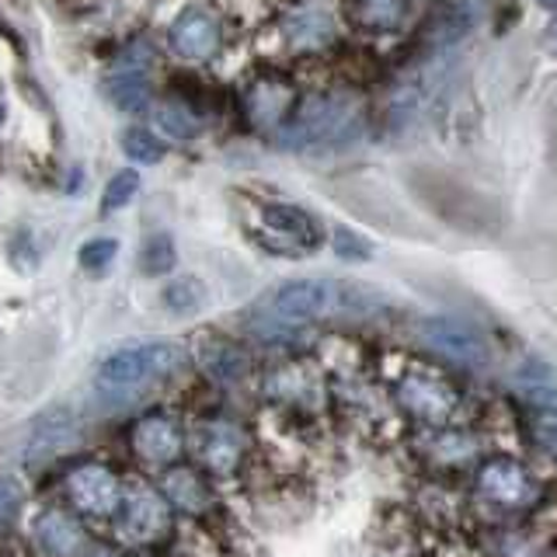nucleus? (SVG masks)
I'll use <instances>...</instances> for the list:
<instances>
[{"instance_id": "obj_1", "label": "nucleus", "mask_w": 557, "mask_h": 557, "mask_svg": "<svg viewBox=\"0 0 557 557\" xmlns=\"http://www.w3.org/2000/svg\"><path fill=\"white\" fill-rule=\"evenodd\" d=\"M391 300L380 289L366 283H348V278L310 275V278H286L261 293L248 310V331L261 342H283L300 335L313 321L327 318H370Z\"/></svg>"}, {"instance_id": "obj_2", "label": "nucleus", "mask_w": 557, "mask_h": 557, "mask_svg": "<svg viewBox=\"0 0 557 557\" xmlns=\"http://www.w3.org/2000/svg\"><path fill=\"white\" fill-rule=\"evenodd\" d=\"M376 376L387 387L408 432L449 429L474 422L478 405L446 366L411 352H391L376 362Z\"/></svg>"}, {"instance_id": "obj_3", "label": "nucleus", "mask_w": 557, "mask_h": 557, "mask_svg": "<svg viewBox=\"0 0 557 557\" xmlns=\"http://www.w3.org/2000/svg\"><path fill=\"white\" fill-rule=\"evenodd\" d=\"M547 484L536 470L509 449H492L463 484L470 522L481 527H519L544 502Z\"/></svg>"}, {"instance_id": "obj_4", "label": "nucleus", "mask_w": 557, "mask_h": 557, "mask_svg": "<svg viewBox=\"0 0 557 557\" xmlns=\"http://www.w3.org/2000/svg\"><path fill=\"white\" fill-rule=\"evenodd\" d=\"M405 453L422 474V481L432 484H467L474 467L487 457V435L481 425H449V429H429V432H408Z\"/></svg>"}, {"instance_id": "obj_5", "label": "nucleus", "mask_w": 557, "mask_h": 557, "mask_svg": "<svg viewBox=\"0 0 557 557\" xmlns=\"http://www.w3.org/2000/svg\"><path fill=\"white\" fill-rule=\"evenodd\" d=\"M359 133V104L348 95H318L307 98L283 126L278 144L289 150H321L348 144Z\"/></svg>"}, {"instance_id": "obj_6", "label": "nucleus", "mask_w": 557, "mask_h": 557, "mask_svg": "<svg viewBox=\"0 0 557 557\" xmlns=\"http://www.w3.org/2000/svg\"><path fill=\"white\" fill-rule=\"evenodd\" d=\"M188 362V352L178 342H144V345H126L112 352L98 370V391L104 394H122L147 387L153 380H164L178 373Z\"/></svg>"}, {"instance_id": "obj_7", "label": "nucleus", "mask_w": 557, "mask_h": 557, "mask_svg": "<svg viewBox=\"0 0 557 557\" xmlns=\"http://www.w3.org/2000/svg\"><path fill=\"white\" fill-rule=\"evenodd\" d=\"M196 457L213 481L240 478L258 457V435H251L234 418H206L196 429Z\"/></svg>"}, {"instance_id": "obj_8", "label": "nucleus", "mask_w": 557, "mask_h": 557, "mask_svg": "<svg viewBox=\"0 0 557 557\" xmlns=\"http://www.w3.org/2000/svg\"><path fill=\"white\" fill-rule=\"evenodd\" d=\"M258 226H261V234H258L261 248H269L275 255H289V258L318 251L324 240L321 220L293 202H261Z\"/></svg>"}, {"instance_id": "obj_9", "label": "nucleus", "mask_w": 557, "mask_h": 557, "mask_svg": "<svg viewBox=\"0 0 557 557\" xmlns=\"http://www.w3.org/2000/svg\"><path fill=\"white\" fill-rule=\"evenodd\" d=\"M174 530V509L153 484H133L126 487V502L115 516V533L126 544H161Z\"/></svg>"}, {"instance_id": "obj_10", "label": "nucleus", "mask_w": 557, "mask_h": 557, "mask_svg": "<svg viewBox=\"0 0 557 557\" xmlns=\"http://www.w3.org/2000/svg\"><path fill=\"white\" fill-rule=\"evenodd\" d=\"M70 505L81 516L91 519H115L122 512V502H126V484L115 474L109 463L98 460H84L66 474L63 481Z\"/></svg>"}, {"instance_id": "obj_11", "label": "nucleus", "mask_w": 557, "mask_h": 557, "mask_svg": "<svg viewBox=\"0 0 557 557\" xmlns=\"http://www.w3.org/2000/svg\"><path fill=\"white\" fill-rule=\"evenodd\" d=\"M129 446L133 453L144 463L150 467H174L182 463V453H185V429L174 414L164 411H150L144 414L139 422L129 429Z\"/></svg>"}, {"instance_id": "obj_12", "label": "nucleus", "mask_w": 557, "mask_h": 557, "mask_svg": "<svg viewBox=\"0 0 557 557\" xmlns=\"http://www.w3.org/2000/svg\"><path fill=\"white\" fill-rule=\"evenodd\" d=\"M161 495L168 498V505L174 512H182L188 519H209L220 505H216V487L213 478L206 474L202 467H191V463H174L168 467L161 481Z\"/></svg>"}, {"instance_id": "obj_13", "label": "nucleus", "mask_w": 557, "mask_h": 557, "mask_svg": "<svg viewBox=\"0 0 557 557\" xmlns=\"http://www.w3.org/2000/svg\"><path fill=\"white\" fill-rule=\"evenodd\" d=\"M196 362H199V370L209 380L220 383V387H237V383L255 376V359H251V352L240 342H234V338H220V335L199 338Z\"/></svg>"}, {"instance_id": "obj_14", "label": "nucleus", "mask_w": 557, "mask_h": 557, "mask_svg": "<svg viewBox=\"0 0 557 557\" xmlns=\"http://www.w3.org/2000/svg\"><path fill=\"white\" fill-rule=\"evenodd\" d=\"M422 338L435 348L440 356H446L457 366H478L484 362V342L460 321L449 318H432L422 324Z\"/></svg>"}, {"instance_id": "obj_15", "label": "nucleus", "mask_w": 557, "mask_h": 557, "mask_svg": "<svg viewBox=\"0 0 557 557\" xmlns=\"http://www.w3.org/2000/svg\"><path fill=\"white\" fill-rule=\"evenodd\" d=\"M171 46L182 52L185 60H209L220 49V25L216 17L202 8H188L178 14L171 28Z\"/></svg>"}, {"instance_id": "obj_16", "label": "nucleus", "mask_w": 557, "mask_h": 557, "mask_svg": "<svg viewBox=\"0 0 557 557\" xmlns=\"http://www.w3.org/2000/svg\"><path fill=\"white\" fill-rule=\"evenodd\" d=\"M35 536L49 557H77L84 550V530L70 512L49 509L35 522Z\"/></svg>"}, {"instance_id": "obj_17", "label": "nucleus", "mask_w": 557, "mask_h": 557, "mask_svg": "<svg viewBox=\"0 0 557 557\" xmlns=\"http://www.w3.org/2000/svg\"><path fill=\"white\" fill-rule=\"evenodd\" d=\"M74 443V418H70L63 408L42 414L39 422L32 425V435H28V457L32 460H42V457H52V453L66 449Z\"/></svg>"}, {"instance_id": "obj_18", "label": "nucleus", "mask_w": 557, "mask_h": 557, "mask_svg": "<svg viewBox=\"0 0 557 557\" xmlns=\"http://www.w3.org/2000/svg\"><path fill=\"white\" fill-rule=\"evenodd\" d=\"M286 39L296 49H321L335 39V17L321 8H304L286 17Z\"/></svg>"}, {"instance_id": "obj_19", "label": "nucleus", "mask_w": 557, "mask_h": 557, "mask_svg": "<svg viewBox=\"0 0 557 557\" xmlns=\"http://www.w3.org/2000/svg\"><path fill=\"white\" fill-rule=\"evenodd\" d=\"M109 98L115 101V109L139 115V112H147V104H150V84L139 70L126 66L109 77Z\"/></svg>"}, {"instance_id": "obj_20", "label": "nucleus", "mask_w": 557, "mask_h": 557, "mask_svg": "<svg viewBox=\"0 0 557 557\" xmlns=\"http://www.w3.org/2000/svg\"><path fill=\"white\" fill-rule=\"evenodd\" d=\"M356 14L366 28L394 32L405 17V0H356Z\"/></svg>"}, {"instance_id": "obj_21", "label": "nucleus", "mask_w": 557, "mask_h": 557, "mask_svg": "<svg viewBox=\"0 0 557 557\" xmlns=\"http://www.w3.org/2000/svg\"><path fill=\"white\" fill-rule=\"evenodd\" d=\"M178 261V251H174L171 234H150L144 240V251H139V269L147 275H168Z\"/></svg>"}, {"instance_id": "obj_22", "label": "nucleus", "mask_w": 557, "mask_h": 557, "mask_svg": "<svg viewBox=\"0 0 557 557\" xmlns=\"http://www.w3.org/2000/svg\"><path fill=\"white\" fill-rule=\"evenodd\" d=\"M122 150L136 164H157L164 157V144L147 129H126L122 133Z\"/></svg>"}, {"instance_id": "obj_23", "label": "nucleus", "mask_w": 557, "mask_h": 557, "mask_svg": "<svg viewBox=\"0 0 557 557\" xmlns=\"http://www.w3.org/2000/svg\"><path fill=\"white\" fill-rule=\"evenodd\" d=\"M331 248L342 261H370L373 258V244L362 234H356L352 226H335L331 231Z\"/></svg>"}, {"instance_id": "obj_24", "label": "nucleus", "mask_w": 557, "mask_h": 557, "mask_svg": "<svg viewBox=\"0 0 557 557\" xmlns=\"http://www.w3.org/2000/svg\"><path fill=\"white\" fill-rule=\"evenodd\" d=\"M139 191V174L136 171H119L115 178L104 185V199H101V209L104 213H115V209L129 206L133 196Z\"/></svg>"}, {"instance_id": "obj_25", "label": "nucleus", "mask_w": 557, "mask_h": 557, "mask_svg": "<svg viewBox=\"0 0 557 557\" xmlns=\"http://www.w3.org/2000/svg\"><path fill=\"white\" fill-rule=\"evenodd\" d=\"M164 304L178 313L196 310L202 304V286L196 283V278H174V283L164 286Z\"/></svg>"}, {"instance_id": "obj_26", "label": "nucleus", "mask_w": 557, "mask_h": 557, "mask_svg": "<svg viewBox=\"0 0 557 557\" xmlns=\"http://www.w3.org/2000/svg\"><path fill=\"white\" fill-rule=\"evenodd\" d=\"M157 126H161L171 139H191V136H196V119H191L185 109H178V104H164V109L157 112Z\"/></svg>"}, {"instance_id": "obj_27", "label": "nucleus", "mask_w": 557, "mask_h": 557, "mask_svg": "<svg viewBox=\"0 0 557 557\" xmlns=\"http://www.w3.org/2000/svg\"><path fill=\"white\" fill-rule=\"evenodd\" d=\"M527 440L540 457L557 460V418H536L533 425H527Z\"/></svg>"}, {"instance_id": "obj_28", "label": "nucleus", "mask_w": 557, "mask_h": 557, "mask_svg": "<svg viewBox=\"0 0 557 557\" xmlns=\"http://www.w3.org/2000/svg\"><path fill=\"white\" fill-rule=\"evenodd\" d=\"M115 251H119V244L112 237H95V240H87L81 248V265L87 272H101V269L112 265Z\"/></svg>"}, {"instance_id": "obj_29", "label": "nucleus", "mask_w": 557, "mask_h": 557, "mask_svg": "<svg viewBox=\"0 0 557 557\" xmlns=\"http://www.w3.org/2000/svg\"><path fill=\"white\" fill-rule=\"evenodd\" d=\"M17 502H22V487H17V481L11 478H0V527L14 516Z\"/></svg>"}, {"instance_id": "obj_30", "label": "nucleus", "mask_w": 557, "mask_h": 557, "mask_svg": "<svg viewBox=\"0 0 557 557\" xmlns=\"http://www.w3.org/2000/svg\"><path fill=\"white\" fill-rule=\"evenodd\" d=\"M87 557H126V554H122V550H112V547H98V550H91Z\"/></svg>"}, {"instance_id": "obj_31", "label": "nucleus", "mask_w": 557, "mask_h": 557, "mask_svg": "<svg viewBox=\"0 0 557 557\" xmlns=\"http://www.w3.org/2000/svg\"><path fill=\"white\" fill-rule=\"evenodd\" d=\"M540 8H547V11H557V0H536Z\"/></svg>"}, {"instance_id": "obj_32", "label": "nucleus", "mask_w": 557, "mask_h": 557, "mask_svg": "<svg viewBox=\"0 0 557 557\" xmlns=\"http://www.w3.org/2000/svg\"><path fill=\"white\" fill-rule=\"evenodd\" d=\"M0 126H4V104H0Z\"/></svg>"}]
</instances>
